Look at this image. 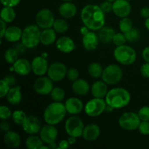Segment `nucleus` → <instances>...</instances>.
<instances>
[{"mask_svg": "<svg viewBox=\"0 0 149 149\" xmlns=\"http://www.w3.org/2000/svg\"><path fill=\"white\" fill-rule=\"evenodd\" d=\"M12 112L10 109L6 106H0V118L3 120L9 119L12 116Z\"/></svg>", "mask_w": 149, "mask_h": 149, "instance_id": "nucleus-42", "label": "nucleus"}, {"mask_svg": "<svg viewBox=\"0 0 149 149\" xmlns=\"http://www.w3.org/2000/svg\"><path fill=\"white\" fill-rule=\"evenodd\" d=\"M62 1H72V0H62Z\"/></svg>", "mask_w": 149, "mask_h": 149, "instance_id": "nucleus-61", "label": "nucleus"}, {"mask_svg": "<svg viewBox=\"0 0 149 149\" xmlns=\"http://www.w3.org/2000/svg\"><path fill=\"white\" fill-rule=\"evenodd\" d=\"M41 126L42 125L39 119L33 115L28 116L26 122L22 125L23 130L29 135H34L40 132L42 129Z\"/></svg>", "mask_w": 149, "mask_h": 149, "instance_id": "nucleus-15", "label": "nucleus"}, {"mask_svg": "<svg viewBox=\"0 0 149 149\" xmlns=\"http://www.w3.org/2000/svg\"><path fill=\"white\" fill-rule=\"evenodd\" d=\"M40 138L44 143H50L55 142L58 137V130L53 125H47L42 127L40 132Z\"/></svg>", "mask_w": 149, "mask_h": 149, "instance_id": "nucleus-14", "label": "nucleus"}, {"mask_svg": "<svg viewBox=\"0 0 149 149\" xmlns=\"http://www.w3.org/2000/svg\"><path fill=\"white\" fill-rule=\"evenodd\" d=\"M123 71L120 66L115 64L108 65L103 70L102 79L108 84H116L121 81Z\"/></svg>", "mask_w": 149, "mask_h": 149, "instance_id": "nucleus-6", "label": "nucleus"}, {"mask_svg": "<svg viewBox=\"0 0 149 149\" xmlns=\"http://www.w3.org/2000/svg\"><path fill=\"white\" fill-rule=\"evenodd\" d=\"M53 29L57 33H65L68 29V24L64 19H57L53 24Z\"/></svg>", "mask_w": 149, "mask_h": 149, "instance_id": "nucleus-33", "label": "nucleus"}, {"mask_svg": "<svg viewBox=\"0 0 149 149\" xmlns=\"http://www.w3.org/2000/svg\"><path fill=\"white\" fill-rule=\"evenodd\" d=\"M13 48H14V49L17 51V53L19 54V53H23V52H24L26 47L21 42V43L16 44V45Z\"/></svg>", "mask_w": 149, "mask_h": 149, "instance_id": "nucleus-49", "label": "nucleus"}, {"mask_svg": "<svg viewBox=\"0 0 149 149\" xmlns=\"http://www.w3.org/2000/svg\"><path fill=\"white\" fill-rule=\"evenodd\" d=\"M0 23H1V39H2L4 36L6 30H7V28H6L7 27V23L1 19L0 20Z\"/></svg>", "mask_w": 149, "mask_h": 149, "instance_id": "nucleus-52", "label": "nucleus"}, {"mask_svg": "<svg viewBox=\"0 0 149 149\" xmlns=\"http://www.w3.org/2000/svg\"><path fill=\"white\" fill-rule=\"evenodd\" d=\"M141 15L143 17L147 19L149 17V7H143L141 10Z\"/></svg>", "mask_w": 149, "mask_h": 149, "instance_id": "nucleus-53", "label": "nucleus"}, {"mask_svg": "<svg viewBox=\"0 0 149 149\" xmlns=\"http://www.w3.org/2000/svg\"><path fill=\"white\" fill-rule=\"evenodd\" d=\"M127 38L125 36V34L124 33H116L113 36V40L112 42H113L114 45L116 46H121L126 43Z\"/></svg>", "mask_w": 149, "mask_h": 149, "instance_id": "nucleus-39", "label": "nucleus"}, {"mask_svg": "<svg viewBox=\"0 0 149 149\" xmlns=\"http://www.w3.org/2000/svg\"><path fill=\"white\" fill-rule=\"evenodd\" d=\"M100 7L105 13H110L111 11H112V9H113V4L111 1H106H106H103L100 4Z\"/></svg>", "mask_w": 149, "mask_h": 149, "instance_id": "nucleus-45", "label": "nucleus"}, {"mask_svg": "<svg viewBox=\"0 0 149 149\" xmlns=\"http://www.w3.org/2000/svg\"><path fill=\"white\" fill-rule=\"evenodd\" d=\"M67 77L70 81H74L75 80L78 79L79 78V72L75 68H70L67 71Z\"/></svg>", "mask_w": 149, "mask_h": 149, "instance_id": "nucleus-44", "label": "nucleus"}, {"mask_svg": "<svg viewBox=\"0 0 149 149\" xmlns=\"http://www.w3.org/2000/svg\"><path fill=\"white\" fill-rule=\"evenodd\" d=\"M92 95L94 97L103 98L108 93V87L104 81H97L93 83L91 87Z\"/></svg>", "mask_w": 149, "mask_h": 149, "instance_id": "nucleus-24", "label": "nucleus"}, {"mask_svg": "<svg viewBox=\"0 0 149 149\" xmlns=\"http://www.w3.org/2000/svg\"><path fill=\"white\" fill-rule=\"evenodd\" d=\"M84 128V123L81 119L77 116H71L65 122V132L69 136H73L75 138L80 137L82 135Z\"/></svg>", "mask_w": 149, "mask_h": 149, "instance_id": "nucleus-9", "label": "nucleus"}, {"mask_svg": "<svg viewBox=\"0 0 149 149\" xmlns=\"http://www.w3.org/2000/svg\"><path fill=\"white\" fill-rule=\"evenodd\" d=\"M23 31L17 26H13L7 28L4 37L7 41L10 42H16L21 39Z\"/></svg>", "mask_w": 149, "mask_h": 149, "instance_id": "nucleus-25", "label": "nucleus"}, {"mask_svg": "<svg viewBox=\"0 0 149 149\" xmlns=\"http://www.w3.org/2000/svg\"><path fill=\"white\" fill-rule=\"evenodd\" d=\"M138 130L140 133L143 135H149V122L142 121L138 127Z\"/></svg>", "mask_w": 149, "mask_h": 149, "instance_id": "nucleus-43", "label": "nucleus"}, {"mask_svg": "<svg viewBox=\"0 0 149 149\" xmlns=\"http://www.w3.org/2000/svg\"><path fill=\"white\" fill-rule=\"evenodd\" d=\"M17 55L18 53L14 48H10L4 52V60L9 63L13 64L17 60Z\"/></svg>", "mask_w": 149, "mask_h": 149, "instance_id": "nucleus-35", "label": "nucleus"}, {"mask_svg": "<svg viewBox=\"0 0 149 149\" xmlns=\"http://www.w3.org/2000/svg\"><path fill=\"white\" fill-rule=\"evenodd\" d=\"M67 74L66 66L63 63L56 62L49 65L48 68L47 75L53 81H62Z\"/></svg>", "mask_w": 149, "mask_h": 149, "instance_id": "nucleus-11", "label": "nucleus"}, {"mask_svg": "<svg viewBox=\"0 0 149 149\" xmlns=\"http://www.w3.org/2000/svg\"><path fill=\"white\" fill-rule=\"evenodd\" d=\"M107 103L103 98H95L89 100L85 105L84 111L85 113L91 117H96L100 116L106 111Z\"/></svg>", "mask_w": 149, "mask_h": 149, "instance_id": "nucleus-8", "label": "nucleus"}, {"mask_svg": "<svg viewBox=\"0 0 149 149\" xmlns=\"http://www.w3.org/2000/svg\"><path fill=\"white\" fill-rule=\"evenodd\" d=\"M132 10V7L127 0H116L113 2V12L116 15L119 17H128Z\"/></svg>", "mask_w": 149, "mask_h": 149, "instance_id": "nucleus-13", "label": "nucleus"}, {"mask_svg": "<svg viewBox=\"0 0 149 149\" xmlns=\"http://www.w3.org/2000/svg\"><path fill=\"white\" fill-rule=\"evenodd\" d=\"M65 106L66 111L70 114L76 115L81 113L83 110V103L77 97H70L65 101Z\"/></svg>", "mask_w": 149, "mask_h": 149, "instance_id": "nucleus-19", "label": "nucleus"}, {"mask_svg": "<svg viewBox=\"0 0 149 149\" xmlns=\"http://www.w3.org/2000/svg\"><path fill=\"white\" fill-rule=\"evenodd\" d=\"M115 33H116L112 28L109 27V26H105V27L103 26L99 30L97 36L100 42L103 44H109L112 42Z\"/></svg>", "mask_w": 149, "mask_h": 149, "instance_id": "nucleus-27", "label": "nucleus"}, {"mask_svg": "<svg viewBox=\"0 0 149 149\" xmlns=\"http://www.w3.org/2000/svg\"><path fill=\"white\" fill-rule=\"evenodd\" d=\"M141 73L145 78H149V63L143 64L141 68Z\"/></svg>", "mask_w": 149, "mask_h": 149, "instance_id": "nucleus-47", "label": "nucleus"}, {"mask_svg": "<svg viewBox=\"0 0 149 149\" xmlns=\"http://www.w3.org/2000/svg\"><path fill=\"white\" fill-rule=\"evenodd\" d=\"M132 29V22L129 17H122L119 22V29L122 33H127Z\"/></svg>", "mask_w": 149, "mask_h": 149, "instance_id": "nucleus-37", "label": "nucleus"}, {"mask_svg": "<svg viewBox=\"0 0 149 149\" xmlns=\"http://www.w3.org/2000/svg\"><path fill=\"white\" fill-rule=\"evenodd\" d=\"M4 79L6 81H7V83H8L9 84H10V86H13L16 83V80H15V78L12 75H7L4 77Z\"/></svg>", "mask_w": 149, "mask_h": 149, "instance_id": "nucleus-50", "label": "nucleus"}, {"mask_svg": "<svg viewBox=\"0 0 149 149\" xmlns=\"http://www.w3.org/2000/svg\"><path fill=\"white\" fill-rule=\"evenodd\" d=\"M100 134V127L95 124H90L84 128L82 137L84 140L93 141L97 139Z\"/></svg>", "mask_w": 149, "mask_h": 149, "instance_id": "nucleus-21", "label": "nucleus"}, {"mask_svg": "<svg viewBox=\"0 0 149 149\" xmlns=\"http://www.w3.org/2000/svg\"><path fill=\"white\" fill-rule=\"evenodd\" d=\"M52 80L49 77H39L36 80L33 84L34 90L39 95H45L51 93L53 89V83Z\"/></svg>", "mask_w": 149, "mask_h": 149, "instance_id": "nucleus-12", "label": "nucleus"}, {"mask_svg": "<svg viewBox=\"0 0 149 149\" xmlns=\"http://www.w3.org/2000/svg\"><path fill=\"white\" fill-rule=\"evenodd\" d=\"M43 148H47V149H48V148H49V146H42L41 147L40 149H43Z\"/></svg>", "mask_w": 149, "mask_h": 149, "instance_id": "nucleus-59", "label": "nucleus"}, {"mask_svg": "<svg viewBox=\"0 0 149 149\" xmlns=\"http://www.w3.org/2000/svg\"><path fill=\"white\" fill-rule=\"evenodd\" d=\"M10 90V85L3 79L0 81V97H3L7 95Z\"/></svg>", "mask_w": 149, "mask_h": 149, "instance_id": "nucleus-40", "label": "nucleus"}, {"mask_svg": "<svg viewBox=\"0 0 149 149\" xmlns=\"http://www.w3.org/2000/svg\"><path fill=\"white\" fill-rule=\"evenodd\" d=\"M10 125L8 122L7 121H3L0 124V128H1V130L4 132H7L8 131L10 130Z\"/></svg>", "mask_w": 149, "mask_h": 149, "instance_id": "nucleus-48", "label": "nucleus"}, {"mask_svg": "<svg viewBox=\"0 0 149 149\" xmlns=\"http://www.w3.org/2000/svg\"><path fill=\"white\" fill-rule=\"evenodd\" d=\"M48 146H49V148L51 149H54V148H57V145H56V143H55V142L50 143L48 144Z\"/></svg>", "mask_w": 149, "mask_h": 149, "instance_id": "nucleus-57", "label": "nucleus"}, {"mask_svg": "<svg viewBox=\"0 0 149 149\" xmlns=\"http://www.w3.org/2000/svg\"><path fill=\"white\" fill-rule=\"evenodd\" d=\"M106 1H111V2H113V1H116V0H106Z\"/></svg>", "mask_w": 149, "mask_h": 149, "instance_id": "nucleus-60", "label": "nucleus"}, {"mask_svg": "<svg viewBox=\"0 0 149 149\" xmlns=\"http://www.w3.org/2000/svg\"><path fill=\"white\" fill-rule=\"evenodd\" d=\"M13 70L20 76H26L30 74L31 69V63L24 58L17 59L13 63Z\"/></svg>", "mask_w": 149, "mask_h": 149, "instance_id": "nucleus-18", "label": "nucleus"}, {"mask_svg": "<svg viewBox=\"0 0 149 149\" xmlns=\"http://www.w3.org/2000/svg\"><path fill=\"white\" fill-rule=\"evenodd\" d=\"M26 146L29 149H40L43 146V141L41 138L32 135L26 139Z\"/></svg>", "mask_w": 149, "mask_h": 149, "instance_id": "nucleus-31", "label": "nucleus"}, {"mask_svg": "<svg viewBox=\"0 0 149 149\" xmlns=\"http://www.w3.org/2000/svg\"><path fill=\"white\" fill-rule=\"evenodd\" d=\"M125 36L127 38V40L130 42H135L140 39L141 33L140 31L137 29L132 28L130 31H129L127 33H125Z\"/></svg>", "mask_w": 149, "mask_h": 149, "instance_id": "nucleus-38", "label": "nucleus"}, {"mask_svg": "<svg viewBox=\"0 0 149 149\" xmlns=\"http://www.w3.org/2000/svg\"><path fill=\"white\" fill-rule=\"evenodd\" d=\"M81 19L84 26L92 31H99L106 22L105 13L96 4L84 6L81 12Z\"/></svg>", "mask_w": 149, "mask_h": 149, "instance_id": "nucleus-1", "label": "nucleus"}, {"mask_svg": "<svg viewBox=\"0 0 149 149\" xmlns=\"http://www.w3.org/2000/svg\"><path fill=\"white\" fill-rule=\"evenodd\" d=\"M127 1H131V0H127Z\"/></svg>", "mask_w": 149, "mask_h": 149, "instance_id": "nucleus-62", "label": "nucleus"}, {"mask_svg": "<svg viewBox=\"0 0 149 149\" xmlns=\"http://www.w3.org/2000/svg\"><path fill=\"white\" fill-rule=\"evenodd\" d=\"M72 89L74 93L78 95H85L90 91V85L84 79H78L73 83Z\"/></svg>", "mask_w": 149, "mask_h": 149, "instance_id": "nucleus-26", "label": "nucleus"}, {"mask_svg": "<svg viewBox=\"0 0 149 149\" xmlns=\"http://www.w3.org/2000/svg\"><path fill=\"white\" fill-rule=\"evenodd\" d=\"M103 67L98 63H92L88 68V73L92 77L98 78L103 74Z\"/></svg>", "mask_w": 149, "mask_h": 149, "instance_id": "nucleus-32", "label": "nucleus"}, {"mask_svg": "<svg viewBox=\"0 0 149 149\" xmlns=\"http://www.w3.org/2000/svg\"><path fill=\"white\" fill-rule=\"evenodd\" d=\"M40 29L36 25L28 26L23 31V34L21 37V42L26 47V48L35 47L40 42L41 36Z\"/></svg>", "mask_w": 149, "mask_h": 149, "instance_id": "nucleus-4", "label": "nucleus"}, {"mask_svg": "<svg viewBox=\"0 0 149 149\" xmlns=\"http://www.w3.org/2000/svg\"><path fill=\"white\" fill-rule=\"evenodd\" d=\"M12 117H13V122L17 125H23L24 124V122H26V119H27L28 116H26V113L23 111H15L13 113L12 115Z\"/></svg>", "mask_w": 149, "mask_h": 149, "instance_id": "nucleus-34", "label": "nucleus"}, {"mask_svg": "<svg viewBox=\"0 0 149 149\" xmlns=\"http://www.w3.org/2000/svg\"><path fill=\"white\" fill-rule=\"evenodd\" d=\"M138 114L141 121L149 122V106H143L141 108Z\"/></svg>", "mask_w": 149, "mask_h": 149, "instance_id": "nucleus-41", "label": "nucleus"}, {"mask_svg": "<svg viewBox=\"0 0 149 149\" xmlns=\"http://www.w3.org/2000/svg\"><path fill=\"white\" fill-rule=\"evenodd\" d=\"M77 9L74 4L71 1H65L59 7V13L65 18H71L77 14Z\"/></svg>", "mask_w": 149, "mask_h": 149, "instance_id": "nucleus-22", "label": "nucleus"}, {"mask_svg": "<svg viewBox=\"0 0 149 149\" xmlns=\"http://www.w3.org/2000/svg\"><path fill=\"white\" fill-rule=\"evenodd\" d=\"M56 33L55 29L51 28L44 29L43 31L41 33L40 42L41 43L45 46H49L52 45L56 40Z\"/></svg>", "mask_w": 149, "mask_h": 149, "instance_id": "nucleus-28", "label": "nucleus"}, {"mask_svg": "<svg viewBox=\"0 0 149 149\" xmlns=\"http://www.w3.org/2000/svg\"><path fill=\"white\" fill-rule=\"evenodd\" d=\"M56 47L61 52L69 53L75 49L76 46L74 41L68 36H62L56 41Z\"/></svg>", "mask_w": 149, "mask_h": 149, "instance_id": "nucleus-20", "label": "nucleus"}, {"mask_svg": "<svg viewBox=\"0 0 149 149\" xmlns=\"http://www.w3.org/2000/svg\"><path fill=\"white\" fill-rule=\"evenodd\" d=\"M80 32H81V34L84 36V35L87 34V33H88L89 29L86 26H82V27L81 28V29H80Z\"/></svg>", "mask_w": 149, "mask_h": 149, "instance_id": "nucleus-55", "label": "nucleus"}, {"mask_svg": "<svg viewBox=\"0 0 149 149\" xmlns=\"http://www.w3.org/2000/svg\"><path fill=\"white\" fill-rule=\"evenodd\" d=\"M66 109L61 102H55L49 104L44 112V119L47 124L58 125L65 116Z\"/></svg>", "mask_w": 149, "mask_h": 149, "instance_id": "nucleus-3", "label": "nucleus"}, {"mask_svg": "<svg viewBox=\"0 0 149 149\" xmlns=\"http://www.w3.org/2000/svg\"><path fill=\"white\" fill-rule=\"evenodd\" d=\"M51 97L55 102H61L65 97V92L61 87H55L51 92Z\"/></svg>", "mask_w": 149, "mask_h": 149, "instance_id": "nucleus-36", "label": "nucleus"}, {"mask_svg": "<svg viewBox=\"0 0 149 149\" xmlns=\"http://www.w3.org/2000/svg\"><path fill=\"white\" fill-rule=\"evenodd\" d=\"M142 56L146 62L149 63V46L144 48L142 52Z\"/></svg>", "mask_w": 149, "mask_h": 149, "instance_id": "nucleus-51", "label": "nucleus"}, {"mask_svg": "<svg viewBox=\"0 0 149 149\" xmlns=\"http://www.w3.org/2000/svg\"><path fill=\"white\" fill-rule=\"evenodd\" d=\"M4 7H14L20 3V0H0Z\"/></svg>", "mask_w": 149, "mask_h": 149, "instance_id": "nucleus-46", "label": "nucleus"}, {"mask_svg": "<svg viewBox=\"0 0 149 149\" xmlns=\"http://www.w3.org/2000/svg\"><path fill=\"white\" fill-rule=\"evenodd\" d=\"M48 63L46 58L42 56L36 57L31 61V69L34 74L43 76L48 71Z\"/></svg>", "mask_w": 149, "mask_h": 149, "instance_id": "nucleus-16", "label": "nucleus"}, {"mask_svg": "<svg viewBox=\"0 0 149 149\" xmlns=\"http://www.w3.org/2000/svg\"><path fill=\"white\" fill-rule=\"evenodd\" d=\"M70 144L68 143V140H62L61 142L59 143V148H62V149H65V148H68L69 147Z\"/></svg>", "mask_w": 149, "mask_h": 149, "instance_id": "nucleus-54", "label": "nucleus"}, {"mask_svg": "<svg viewBox=\"0 0 149 149\" xmlns=\"http://www.w3.org/2000/svg\"><path fill=\"white\" fill-rule=\"evenodd\" d=\"M37 26L43 29H49L53 26L55 23V17L53 13L49 9H42L38 12L36 16Z\"/></svg>", "mask_w": 149, "mask_h": 149, "instance_id": "nucleus-10", "label": "nucleus"}, {"mask_svg": "<svg viewBox=\"0 0 149 149\" xmlns=\"http://www.w3.org/2000/svg\"><path fill=\"white\" fill-rule=\"evenodd\" d=\"M145 26L146 27V29L149 31V17L147 18L145 21Z\"/></svg>", "mask_w": 149, "mask_h": 149, "instance_id": "nucleus-58", "label": "nucleus"}, {"mask_svg": "<svg viewBox=\"0 0 149 149\" xmlns=\"http://www.w3.org/2000/svg\"><path fill=\"white\" fill-rule=\"evenodd\" d=\"M76 138H77L73 136H70L69 138H68V143H69L70 145H74V144L76 143V142H77V139H76Z\"/></svg>", "mask_w": 149, "mask_h": 149, "instance_id": "nucleus-56", "label": "nucleus"}, {"mask_svg": "<svg viewBox=\"0 0 149 149\" xmlns=\"http://www.w3.org/2000/svg\"><path fill=\"white\" fill-rule=\"evenodd\" d=\"M7 100L10 104L17 105L22 100V94L20 91V87H12L8 92L7 95Z\"/></svg>", "mask_w": 149, "mask_h": 149, "instance_id": "nucleus-29", "label": "nucleus"}, {"mask_svg": "<svg viewBox=\"0 0 149 149\" xmlns=\"http://www.w3.org/2000/svg\"><path fill=\"white\" fill-rule=\"evenodd\" d=\"M131 95L129 92L124 88L116 87L108 92L106 96V102L113 109H121L129 104Z\"/></svg>", "mask_w": 149, "mask_h": 149, "instance_id": "nucleus-2", "label": "nucleus"}, {"mask_svg": "<svg viewBox=\"0 0 149 149\" xmlns=\"http://www.w3.org/2000/svg\"><path fill=\"white\" fill-rule=\"evenodd\" d=\"M115 59L124 65H129L133 63L136 60V52L135 49L127 45L117 46L113 52Z\"/></svg>", "mask_w": 149, "mask_h": 149, "instance_id": "nucleus-5", "label": "nucleus"}, {"mask_svg": "<svg viewBox=\"0 0 149 149\" xmlns=\"http://www.w3.org/2000/svg\"><path fill=\"white\" fill-rule=\"evenodd\" d=\"M98 36L93 31H89L83 36L82 44L84 49L88 51H93L97 49L98 46Z\"/></svg>", "mask_w": 149, "mask_h": 149, "instance_id": "nucleus-17", "label": "nucleus"}, {"mask_svg": "<svg viewBox=\"0 0 149 149\" xmlns=\"http://www.w3.org/2000/svg\"><path fill=\"white\" fill-rule=\"evenodd\" d=\"M20 137L17 132L8 131L4 135V143L8 148H16L20 144Z\"/></svg>", "mask_w": 149, "mask_h": 149, "instance_id": "nucleus-23", "label": "nucleus"}, {"mask_svg": "<svg viewBox=\"0 0 149 149\" xmlns=\"http://www.w3.org/2000/svg\"><path fill=\"white\" fill-rule=\"evenodd\" d=\"M141 119L137 113L134 112H125L119 119V125L125 130H134L138 129Z\"/></svg>", "mask_w": 149, "mask_h": 149, "instance_id": "nucleus-7", "label": "nucleus"}, {"mask_svg": "<svg viewBox=\"0 0 149 149\" xmlns=\"http://www.w3.org/2000/svg\"><path fill=\"white\" fill-rule=\"evenodd\" d=\"M15 18V12L11 7H4L1 11V19L6 23H11Z\"/></svg>", "mask_w": 149, "mask_h": 149, "instance_id": "nucleus-30", "label": "nucleus"}]
</instances>
